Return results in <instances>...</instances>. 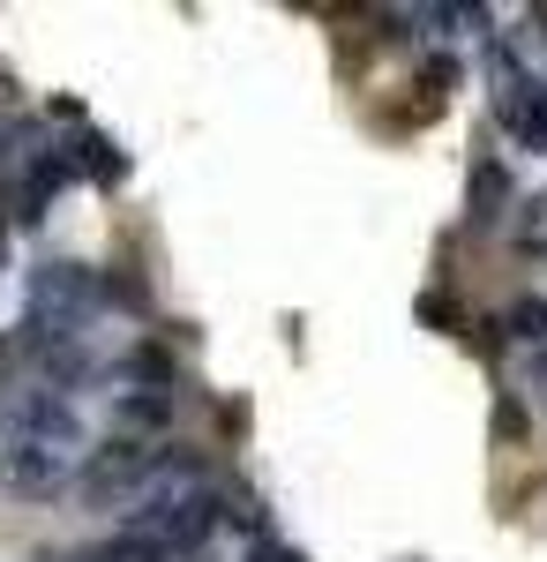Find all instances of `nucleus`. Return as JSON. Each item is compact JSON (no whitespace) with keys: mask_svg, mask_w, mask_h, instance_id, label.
<instances>
[{"mask_svg":"<svg viewBox=\"0 0 547 562\" xmlns=\"http://www.w3.org/2000/svg\"><path fill=\"white\" fill-rule=\"evenodd\" d=\"M76 458H83V428H76V413L53 390H31L0 420V480L23 487V495H53L60 480L76 473Z\"/></svg>","mask_w":547,"mask_h":562,"instance_id":"1","label":"nucleus"},{"mask_svg":"<svg viewBox=\"0 0 547 562\" xmlns=\"http://www.w3.org/2000/svg\"><path fill=\"white\" fill-rule=\"evenodd\" d=\"M495 113H503V128L525 143V150H540L547 158V83L540 76H517L503 60V90H495Z\"/></svg>","mask_w":547,"mask_h":562,"instance_id":"2","label":"nucleus"},{"mask_svg":"<svg viewBox=\"0 0 547 562\" xmlns=\"http://www.w3.org/2000/svg\"><path fill=\"white\" fill-rule=\"evenodd\" d=\"M83 307H90V278L76 262H45L38 293H31V330H45V315H53V338H68Z\"/></svg>","mask_w":547,"mask_h":562,"instance_id":"3","label":"nucleus"},{"mask_svg":"<svg viewBox=\"0 0 547 562\" xmlns=\"http://www.w3.org/2000/svg\"><path fill=\"white\" fill-rule=\"evenodd\" d=\"M158 465H166L158 450H135V442H113V450H98V458H90L83 495H90V503H113V495H127L135 480H150Z\"/></svg>","mask_w":547,"mask_h":562,"instance_id":"4","label":"nucleus"},{"mask_svg":"<svg viewBox=\"0 0 547 562\" xmlns=\"http://www.w3.org/2000/svg\"><path fill=\"white\" fill-rule=\"evenodd\" d=\"M503 203H510L503 166H495V158H480V166H472V225H495V217H503Z\"/></svg>","mask_w":547,"mask_h":562,"instance_id":"5","label":"nucleus"},{"mask_svg":"<svg viewBox=\"0 0 547 562\" xmlns=\"http://www.w3.org/2000/svg\"><path fill=\"white\" fill-rule=\"evenodd\" d=\"M172 420V390H127L121 397V428H166Z\"/></svg>","mask_w":547,"mask_h":562,"instance_id":"6","label":"nucleus"},{"mask_svg":"<svg viewBox=\"0 0 547 562\" xmlns=\"http://www.w3.org/2000/svg\"><path fill=\"white\" fill-rule=\"evenodd\" d=\"M510 330L533 338V346H547V301H517V307H510Z\"/></svg>","mask_w":547,"mask_h":562,"instance_id":"7","label":"nucleus"},{"mask_svg":"<svg viewBox=\"0 0 547 562\" xmlns=\"http://www.w3.org/2000/svg\"><path fill=\"white\" fill-rule=\"evenodd\" d=\"M83 150H90V173L121 180V150H113V143H105V135H83Z\"/></svg>","mask_w":547,"mask_h":562,"instance_id":"8","label":"nucleus"},{"mask_svg":"<svg viewBox=\"0 0 547 562\" xmlns=\"http://www.w3.org/2000/svg\"><path fill=\"white\" fill-rule=\"evenodd\" d=\"M248 562H308V555H300V548H286V540H255Z\"/></svg>","mask_w":547,"mask_h":562,"instance_id":"9","label":"nucleus"},{"mask_svg":"<svg viewBox=\"0 0 547 562\" xmlns=\"http://www.w3.org/2000/svg\"><path fill=\"white\" fill-rule=\"evenodd\" d=\"M517 240H525V248H547V195L533 203V217H525V233H517Z\"/></svg>","mask_w":547,"mask_h":562,"instance_id":"10","label":"nucleus"},{"mask_svg":"<svg viewBox=\"0 0 547 562\" xmlns=\"http://www.w3.org/2000/svg\"><path fill=\"white\" fill-rule=\"evenodd\" d=\"M0 262H8V225H0Z\"/></svg>","mask_w":547,"mask_h":562,"instance_id":"11","label":"nucleus"}]
</instances>
